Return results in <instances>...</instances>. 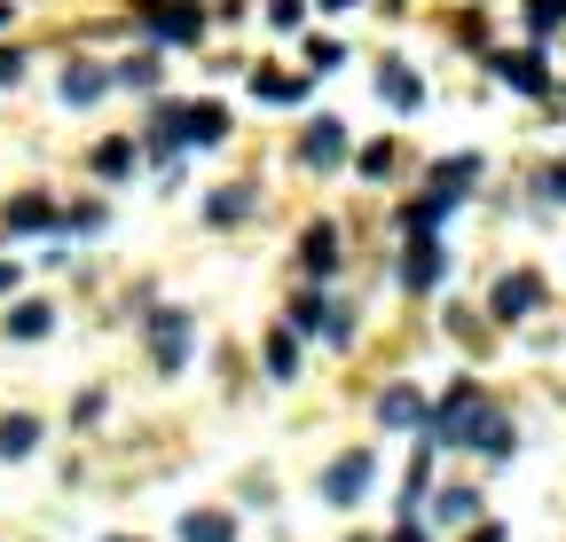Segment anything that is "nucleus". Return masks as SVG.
Listing matches in <instances>:
<instances>
[{
  "label": "nucleus",
  "mask_w": 566,
  "mask_h": 542,
  "mask_svg": "<svg viewBox=\"0 0 566 542\" xmlns=\"http://www.w3.org/2000/svg\"><path fill=\"white\" fill-rule=\"evenodd\" d=\"M142 32L158 47H189V40H205V9L197 0H142Z\"/></svg>",
  "instance_id": "nucleus-1"
},
{
  "label": "nucleus",
  "mask_w": 566,
  "mask_h": 542,
  "mask_svg": "<svg viewBox=\"0 0 566 542\" xmlns=\"http://www.w3.org/2000/svg\"><path fill=\"white\" fill-rule=\"evenodd\" d=\"M424 417H433V410H424V393H417V385H386V393H378V425H394V433H424Z\"/></svg>",
  "instance_id": "nucleus-11"
},
{
  "label": "nucleus",
  "mask_w": 566,
  "mask_h": 542,
  "mask_svg": "<svg viewBox=\"0 0 566 542\" xmlns=\"http://www.w3.org/2000/svg\"><path fill=\"white\" fill-rule=\"evenodd\" d=\"M307 87H315V72H268V63L252 72V95L260 103H307Z\"/></svg>",
  "instance_id": "nucleus-13"
},
{
  "label": "nucleus",
  "mask_w": 566,
  "mask_h": 542,
  "mask_svg": "<svg viewBox=\"0 0 566 542\" xmlns=\"http://www.w3.org/2000/svg\"><path fill=\"white\" fill-rule=\"evenodd\" d=\"M40 448V417L32 410H17V417H0V464H24Z\"/></svg>",
  "instance_id": "nucleus-16"
},
{
  "label": "nucleus",
  "mask_w": 566,
  "mask_h": 542,
  "mask_svg": "<svg viewBox=\"0 0 566 542\" xmlns=\"http://www.w3.org/2000/svg\"><path fill=\"white\" fill-rule=\"evenodd\" d=\"M535 307H543V276H535V267H512V276L488 291V322H527Z\"/></svg>",
  "instance_id": "nucleus-5"
},
{
  "label": "nucleus",
  "mask_w": 566,
  "mask_h": 542,
  "mask_svg": "<svg viewBox=\"0 0 566 542\" xmlns=\"http://www.w3.org/2000/svg\"><path fill=\"white\" fill-rule=\"evenodd\" d=\"M472 181H480V158L464 150V158H441V166H433V181H424V189H441V196H457V205H464V189H472Z\"/></svg>",
  "instance_id": "nucleus-18"
},
{
  "label": "nucleus",
  "mask_w": 566,
  "mask_h": 542,
  "mask_svg": "<svg viewBox=\"0 0 566 542\" xmlns=\"http://www.w3.org/2000/svg\"><path fill=\"white\" fill-rule=\"evenodd\" d=\"M17 284H24V267H17V259H0V291H17Z\"/></svg>",
  "instance_id": "nucleus-32"
},
{
  "label": "nucleus",
  "mask_w": 566,
  "mask_h": 542,
  "mask_svg": "<svg viewBox=\"0 0 566 542\" xmlns=\"http://www.w3.org/2000/svg\"><path fill=\"white\" fill-rule=\"evenodd\" d=\"M370 480H378V456H370V448H346V456L323 471V503H331V511H354V503L370 496Z\"/></svg>",
  "instance_id": "nucleus-3"
},
{
  "label": "nucleus",
  "mask_w": 566,
  "mask_h": 542,
  "mask_svg": "<svg viewBox=\"0 0 566 542\" xmlns=\"http://www.w3.org/2000/svg\"><path fill=\"white\" fill-rule=\"evenodd\" d=\"M300 17H307V0H268V24L275 32H300Z\"/></svg>",
  "instance_id": "nucleus-28"
},
{
  "label": "nucleus",
  "mask_w": 566,
  "mask_h": 542,
  "mask_svg": "<svg viewBox=\"0 0 566 542\" xmlns=\"http://www.w3.org/2000/svg\"><path fill=\"white\" fill-rule=\"evenodd\" d=\"M315 9H331V17H338V9H354V0H315Z\"/></svg>",
  "instance_id": "nucleus-34"
},
{
  "label": "nucleus",
  "mask_w": 566,
  "mask_h": 542,
  "mask_svg": "<svg viewBox=\"0 0 566 542\" xmlns=\"http://www.w3.org/2000/svg\"><path fill=\"white\" fill-rule=\"evenodd\" d=\"M300 276H307V284H331V276H338V229H331V221H315V229L300 236Z\"/></svg>",
  "instance_id": "nucleus-8"
},
{
  "label": "nucleus",
  "mask_w": 566,
  "mask_h": 542,
  "mask_svg": "<svg viewBox=\"0 0 566 542\" xmlns=\"http://www.w3.org/2000/svg\"><path fill=\"white\" fill-rule=\"evenodd\" d=\"M134 158H142V150L118 134V142H103V150H95V173H103V181H126V173H134Z\"/></svg>",
  "instance_id": "nucleus-24"
},
{
  "label": "nucleus",
  "mask_w": 566,
  "mask_h": 542,
  "mask_svg": "<svg viewBox=\"0 0 566 542\" xmlns=\"http://www.w3.org/2000/svg\"><path fill=\"white\" fill-rule=\"evenodd\" d=\"M118 87H158V55H150V47L126 55V63H118Z\"/></svg>",
  "instance_id": "nucleus-25"
},
{
  "label": "nucleus",
  "mask_w": 566,
  "mask_h": 542,
  "mask_svg": "<svg viewBox=\"0 0 566 542\" xmlns=\"http://www.w3.org/2000/svg\"><path fill=\"white\" fill-rule=\"evenodd\" d=\"M307 63H315V72H338L346 47H338V40H307Z\"/></svg>",
  "instance_id": "nucleus-29"
},
{
  "label": "nucleus",
  "mask_w": 566,
  "mask_h": 542,
  "mask_svg": "<svg viewBox=\"0 0 566 542\" xmlns=\"http://www.w3.org/2000/svg\"><path fill=\"white\" fill-rule=\"evenodd\" d=\"M535 196H543V205H566V158H551V166L535 173Z\"/></svg>",
  "instance_id": "nucleus-26"
},
{
  "label": "nucleus",
  "mask_w": 566,
  "mask_h": 542,
  "mask_svg": "<svg viewBox=\"0 0 566 542\" xmlns=\"http://www.w3.org/2000/svg\"><path fill=\"white\" fill-rule=\"evenodd\" d=\"M111 95V72H103V63H71V72H63V103L71 110H87V103H103Z\"/></svg>",
  "instance_id": "nucleus-15"
},
{
  "label": "nucleus",
  "mask_w": 566,
  "mask_h": 542,
  "mask_svg": "<svg viewBox=\"0 0 566 542\" xmlns=\"http://www.w3.org/2000/svg\"><path fill=\"white\" fill-rule=\"evenodd\" d=\"M181 542H237L229 511H181Z\"/></svg>",
  "instance_id": "nucleus-20"
},
{
  "label": "nucleus",
  "mask_w": 566,
  "mask_h": 542,
  "mask_svg": "<svg viewBox=\"0 0 566 542\" xmlns=\"http://www.w3.org/2000/svg\"><path fill=\"white\" fill-rule=\"evenodd\" d=\"M441 284H449V252H441L433 229H417V236L401 244V291L424 299V291H441Z\"/></svg>",
  "instance_id": "nucleus-2"
},
{
  "label": "nucleus",
  "mask_w": 566,
  "mask_h": 542,
  "mask_svg": "<svg viewBox=\"0 0 566 542\" xmlns=\"http://www.w3.org/2000/svg\"><path fill=\"white\" fill-rule=\"evenodd\" d=\"M433 519H441V527H472V519H480V496H472V488H441V496H433Z\"/></svg>",
  "instance_id": "nucleus-22"
},
{
  "label": "nucleus",
  "mask_w": 566,
  "mask_h": 542,
  "mask_svg": "<svg viewBox=\"0 0 566 542\" xmlns=\"http://www.w3.org/2000/svg\"><path fill=\"white\" fill-rule=\"evenodd\" d=\"M378 95H386V110H417V103H424V79L409 72V63H386V72H378Z\"/></svg>",
  "instance_id": "nucleus-17"
},
{
  "label": "nucleus",
  "mask_w": 566,
  "mask_h": 542,
  "mask_svg": "<svg viewBox=\"0 0 566 542\" xmlns=\"http://www.w3.org/2000/svg\"><path fill=\"white\" fill-rule=\"evenodd\" d=\"M17 79H24V55H17V47H0V87H17Z\"/></svg>",
  "instance_id": "nucleus-31"
},
{
  "label": "nucleus",
  "mask_w": 566,
  "mask_h": 542,
  "mask_svg": "<svg viewBox=\"0 0 566 542\" xmlns=\"http://www.w3.org/2000/svg\"><path fill=\"white\" fill-rule=\"evenodd\" d=\"M386 542H424V527H417V519H401V527H394Z\"/></svg>",
  "instance_id": "nucleus-33"
},
{
  "label": "nucleus",
  "mask_w": 566,
  "mask_h": 542,
  "mask_svg": "<svg viewBox=\"0 0 566 542\" xmlns=\"http://www.w3.org/2000/svg\"><path fill=\"white\" fill-rule=\"evenodd\" d=\"M63 221H71V229H80V236H95V229H103V221H111V213H103V205H71V213H63Z\"/></svg>",
  "instance_id": "nucleus-30"
},
{
  "label": "nucleus",
  "mask_w": 566,
  "mask_h": 542,
  "mask_svg": "<svg viewBox=\"0 0 566 542\" xmlns=\"http://www.w3.org/2000/svg\"><path fill=\"white\" fill-rule=\"evenodd\" d=\"M292 330L323 338V330H331V299H323V291H300V299H292Z\"/></svg>",
  "instance_id": "nucleus-23"
},
{
  "label": "nucleus",
  "mask_w": 566,
  "mask_h": 542,
  "mask_svg": "<svg viewBox=\"0 0 566 542\" xmlns=\"http://www.w3.org/2000/svg\"><path fill=\"white\" fill-rule=\"evenodd\" d=\"M181 142H189V150L229 142V103H181Z\"/></svg>",
  "instance_id": "nucleus-9"
},
{
  "label": "nucleus",
  "mask_w": 566,
  "mask_h": 542,
  "mask_svg": "<svg viewBox=\"0 0 566 542\" xmlns=\"http://www.w3.org/2000/svg\"><path fill=\"white\" fill-rule=\"evenodd\" d=\"M394 158H401L394 142H370V150H363V158H354V166H363L370 181H386V173H394Z\"/></svg>",
  "instance_id": "nucleus-27"
},
{
  "label": "nucleus",
  "mask_w": 566,
  "mask_h": 542,
  "mask_svg": "<svg viewBox=\"0 0 566 542\" xmlns=\"http://www.w3.org/2000/svg\"><path fill=\"white\" fill-rule=\"evenodd\" d=\"M260 362H268L275 385H292V378H300V330H292V322H275V330L260 338Z\"/></svg>",
  "instance_id": "nucleus-12"
},
{
  "label": "nucleus",
  "mask_w": 566,
  "mask_h": 542,
  "mask_svg": "<svg viewBox=\"0 0 566 542\" xmlns=\"http://www.w3.org/2000/svg\"><path fill=\"white\" fill-rule=\"evenodd\" d=\"M449 213H457V196H441V189H424L417 205H401V229H409V236H417V229H441Z\"/></svg>",
  "instance_id": "nucleus-21"
},
{
  "label": "nucleus",
  "mask_w": 566,
  "mask_h": 542,
  "mask_svg": "<svg viewBox=\"0 0 566 542\" xmlns=\"http://www.w3.org/2000/svg\"><path fill=\"white\" fill-rule=\"evenodd\" d=\"M488 72H504V87H520V95H543V87H551V72H543V47H512V55H488Z\"/></svg>",
  "instance_id": "nucleus-10"
},
{
  "label": "nucleus",
  "mask_w": 566,
  "mask_h": 542,
  "mask_svg": "<svg viewBox=\"0 0 566 542\" xmlns=\"http://www.w3.org/2000/svg\"><path fill=\"white\" fill-rule=\"evenodd\" d=\"M55 330V307L48 299H17L9 307V338H24V347H32V338H48Z\"/></svg>",
  "instance_id": "nucleus-19"
},
{
  "label": "nucleus",
  "mask_w": 566,
  "mask_h": 542,
  "mask_svg": "<svg viewBox=\"0 0 566 542\" xmlns=\"http://www.w3.org/2000/svg\"><path fill=\"white\" fill-rule=\"evenodd\" d=\"M205 221H212V229H237V221H252V181L212 189V196H205Z\"/></svg>",
  "instance_id": "nucleus-14"
},
{
  "label": "nucleus",
  "mask_w": 566,
  "mask_h": 542,
  "mask_svg": "<svg viewBox=\"0 0 566 542\" xmlns=\"http://www.w3.org/2000/svg\"><path fill=\"white\" fill-rule=\"evenodd\" d=\"M9 236H48V229H63V205L55 196H40V189H24V196H9Z\"/></svg>",
  "instance_id": "nucleus-7"
},
{
  "label": "nucleus",
  "mask_w": 566,
  "mask_h": 542,
  "mask_svg": "<svg viewBox=\"0 0 566 542\" xmlns=\"http://www.w3.org/2000/svg\"><path fill=\"white\" fill-rule=\"evenodd\" d=\"M0 24H9V9H0Z\"/></svg>",
  "instance_id": "nucleus-35"
},
{
  "label": "nucleus",
  "mask_w": 566,
  "mask_h": 542,
  "mask_svg": "<svg viewBox=\"0 0 566 542\" xmlns=\"http://www.w3.org/2000/svg\"><path fill=\"white\" fill-rule=\"evenodd\" d=\"M354 158V134H346V118H315L307 134H300V166L307 173H338Z\"/></svg>",
  "instance_id": "nucleus-4"
},
{
  "label": "nucleus",
  "mask_w": 566,
  "mask_h": 542,
  "mask_svg": "<svg viewBox=\"0 0 566 542\" xmlns=\"http://www.w3.org/2000/svg\"><path fill=\"white\" fill-rule=\"evenodd\" d=\"M189 347H197V338H189V315H181V307L150 315V362H158L166 378H181V370H189Z\"/></svg>",
  "instance_id": "nucleus-6"
}]
</instances>
